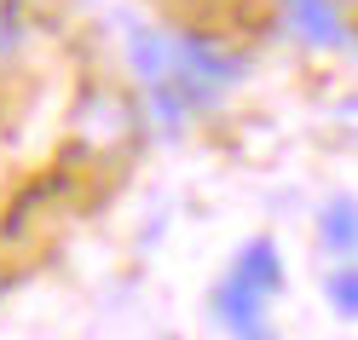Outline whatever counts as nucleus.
Returning <instances> with one entry per match:
<instances>
[{"instance_id":"39448f33","label":"nucleus","mask_w":358,"mask_h":340,"mask_svg":"<svg viewBox=\"0 0 358 340\" xmlns=\"http://www.w3.org/2000/svg\"><path fill=\"white\" fill-rule=\"evenodd\" d=\"M208 306H214L220 323H231V329H237V340H243V334H255V329H266V300H260V294H249V288H237L231 277L214 288V300H208Z\"/></svg>"},{"instance_id":"0eeeda50","label":"nucleus","mask_w":358,"mask_h":340,"mask_svg":"<svg viewBox=\"0 0 358 340\" xmlns=\"http://www.w3.org/2000/svg\"><path fill=\"white\" fill-rule=\"evenodd\" d=\"M17 47H24V12L12 0H0V58H12Z\"/></svg>"},{"instance_id":"20e7f679","label":"nucleus","mask_w":358,"mask_h":340,"mask_svg":"<svg viewBox=\"0 0 358 340\" xmlns=\"http://www.w3.org/2000/svg\"><path fill=\"white\" fill-rule=\"evenodd\" d=\"M231 283H237V288H249V294H260V300H272V294L283 288V260H278V248L266 242V237H255V242L237 254Z\"/></svg>"},{"instance_id":"7ed1b4c3","label":"nucleus","mask_w":358,"mask_h":340,"mask_svg":"<svg viewBox=\"0 0 358 340\" xmlns=\"http://www.w3.org/2000/svg\"><path fill=\"white\" fill-rule=\"evenodd\" d=\"M99 127V139L93 145H122L127 133H133V104L122 98V93H87L81 98V110H76V133H93Z\"/></svg>"},{"instance_id":"1a4fd4ad","label":"nucleus","mask_w":358,"mask_h":340,"mask_svg":"<svg viewBox=\"0 0 358 340\" xmlns=\"http://www.w3.org/2000/svg\"><path fill=\"white\" fill-rule=\"evenodd\" d=\"M0 288H6V277H0Z\"/></svg>"},{"instance_id":"f03ea898","label":"nucleus","mask_w":358,"mask_h":340,"mask_svg":"<svg viewBox=\"0 0 358 340\" xmlns=\"http://www.w3.org/2000/svg\"><path fill=\"white\" fill-rule=\"evenodd\" d=\"M283 29L306 47H352V24L335 0H283Z\"/></svg>"},{"instance_id":"f257e3e1","label":"nucleus","mask_w":358,"mask_h":340,"mask_svg":"<svg viewBox=\"0 0 358 340\" xmlns=\"http://www.w3.org/2000/svg\"><path fill=\"white\" fill-rule=\"evenodd\" d=\"M127 58L139 70L145 87H168L196 116L208 110L231 81H243V52L220 47L208 35H173V29H133L127 35Z\"/></svg>"},{"instance_id":"423d86ee","label":"nucleus","mask_w":358,"mask_h":340,"mask_svg":"<svg viewBox=\"0 0 358 340\" xmlns=\"http://www.w3.org/2000/svg\"><path fill=\"white\" fill-rule=\"evenodd\" d=\"M352 237H358V225H352V202H329L324 208V242L335 248V254H352Z\"/></svg>"},{"instance_id":"6e6552de","label":"nucleus","mask_w":358,"mask_h":340,"mask_svg":"<svg viewBox=\"0 0 358 340\" xmlns=\"http://www.w3.org/2000/svg\"><path fill=\"white\" fill-rule=\"evenodd\" d=\"M329 306L341 311V317H352V311H358V277H352V265L329 277Z\"/></svg>"}]
</instances>
